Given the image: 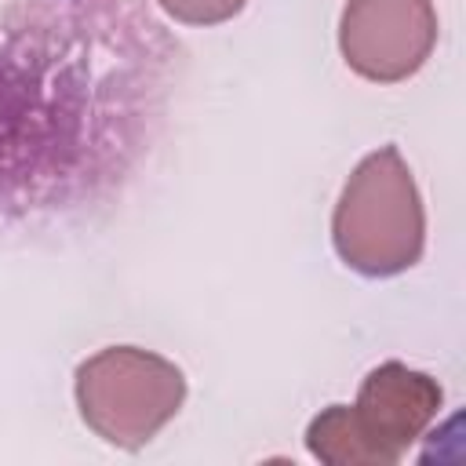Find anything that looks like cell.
Listing matches in <instances>:
<instances>
[{
  "mask_svg": "<svg viewBox=\"0 0 466 466\" xmlns=\"http://www.w3.org/2000/svg\"><path fill=\"white\" fill-rule=\"evenodd\" d=\"M441 382L400 360L371 368L353 404H328L306 426V448L328 466H393L441 415Z\"/></svg>",
  "mask_w": 466,
  "mask_h": 466,
  "instance_id": "cell-1",
  "label": "cell"
},
{
  "mask_svg": "<svg viewBox=\"0 0 466 466\" xmlns=\"http://www.w3.org/2000/svg\"><path fill=\"white\" fill-rule=\"evenodd\" d=\"M331 244L360 277H397L422 258L426 211L397 146H379L353 167L331 215Z\"/></svg>",
  "mask_w": 466,
  "mask_h": 466,
  "instance_id": "cell-2",
  "label": "cell"
},
{
  "mask_svg": "<svg viewBox=\"0 0 466 466\" xmlns=\"http://www.w3.org/2000/svg\"><path fill=\"white\" fill-rule=\"evenodd\" d=\"M73 397L84 426L95 437L135 451L178 415L186 400V375L153 350L106 346L80 360Z\"/></svg>",
  "mask_w": 466,
  "mask_h": 466,
  "instance_id": "cell-3",
  "label": "cell"
},
{
  "mask_svg": "<svg viewBox=\"0 0 466 466\" xmlns=\"http://www.w3.org/2000/svg\"><path fill=\"white\" fill-rule=\"evenodd\" d=\"M437 47L433 0H346L339 18L342 62L371 84L415 76Z\"/></svg>",
  "mask_w": 466,
  "mask_h": 466,
  "instance_id": "cell-4",
  "label": "cell"
},
{
  "mask_svg": "<svg viewBox=\"0 0 466 466\" xmlns=\"http://www.w3.org/2000/svg\"><path fill=\"white\" fill-rule=\"evenodd\" d=\"M160 11L182 25H218L244 11L248 0H157Z\"/></svg>",
  "mask_w": 466,
  "mask_h": 466,
  "instance_id": "cell-5",
  "label": "cell"
}]
</instances>
